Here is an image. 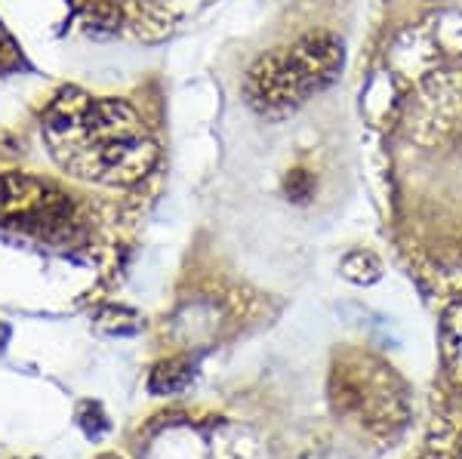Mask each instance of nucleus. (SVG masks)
<instances>
[{
    "mask_svg": "<svg viewBox=\"0 0 462 459\" xmlns=\"http://www.w3.org/2000/svg\"><path fill=\"white\" fill-rule=\"evenodd\" d=\"M80 423H84L89 438H96V435H102L108 428L106 417H102V410L96 404H84V407H80Z\"/></svg>",
    "mask_w": 462,
    "mask_h": 459,
    "instance_id": "0eeeda50",
    "label": "nucleus"
},
{
    "mask_svg": "<svg viewBox=\"0 0 462 459\" xmlns=\"http://www.w3.org/2000/svg\"><path fill=\"white\" fill-rule=\"evenodd\" d=\"M0 228H19L43 241H71L78 234L69 197L28 176H0Z\"/></svg>",
    "mask_w": 462,
    "mask_h": 459,
    "instance_id": "7ed1b4c3",
    "label": "nucleus"
},
{
    "mask_svg": "<svg viewBox=\"0 0 462 459\" xmlns=\"http://www.w3.org/2000/svg\"><path fill=\"white\" fill-rule=\"evenodd\" d=\"M191 373H195V364H191L189 358H170V361H163V364L154 367L148 389H152L154 395H173V391L189 386Z\"/></svg>",
    "mask_w": 462,
    "mask_h": 459,
    "instance_id": "20e7f679",
    "label": "nucleus"
},
{
    "mask_svg": "<svg viewBox=\"0 0 462 459\" xmlns=\"http://www.w3.org/2000/svg\"><path fill=\"white\" fill-rule=\"evenodd\" d=\"M311 191V182L309 176H305V170H293V173L287 176V195L293 197V201H305Z\"/></svg>",
    "mask_w": 462,
    "mask_h": 459,
    "instance_id": "6e6552de",
    "label": "nucleus"
},
{
    "mask_svg": "<svg viewBox=\"0 0 462 459\" xmlns=\"http://www.w3.org/2000/svg\"><path fill=\"white\" fill-rule=\"evenodd\" d=\"M6 336H10V330H6V327H0V343H6Z\"/></svg>",
    "mask_w": 462,
    "mask_h": 459,
    "instance_id": "1a4fd4ad",
    "label": "nucleus"
},
{
    "mask_svg": "<svg viewBox=\"0 0 462 459\" xmlns=\"http://www.w3.org/2000/svg\"><path fill=\"white\" fill-rule=\"evenodd\" d=\"M444 345H447V358H450L453 373H457V380L462 382V299L453 302V308L447 312Z\"/></svg>",
    "mask_w": 462,
    "mask_h": 459,
    "instance_id": "39448f33",
    "label": "nucleus"
},
{
    "mask_svg": "<svg viewBox=\"0 0 462 459\" xmlns=\"http://www.w3.org/2000/svg\"><path fill=\"white\" fill-rule=\"evenodd\" d=\"M342 275H346L348 280H355V284H370V280L379 278V262L376 256L370 253H352L346 256V262H342Z\"/></svg>",
    "mask_w": 462,
    "mask_h": 459,
    "instance_id": "423d86ee",
    "label": "nucleus"
},
{
    "mask_svg": "<svg viewBox=\"0 0 462 459\" xmlns=\"http://www.w3.org/2000/svg\"><path fill=\"white\" fill-rule=\"evenodd\" d=\"M99 459H121V456H111V454H108V456H99Z\"/></svg>",
    "mask_w": 462,
    "mask_h": 459,
    "instance_id": "9d476101",
    "label": "nucleus"
},
{
    "mask_svg": "<svg viewBox=\"0 0 462 459\" xmlns=\"http://www.w3.org/2000/svg\"><path fill=\"white\" fill-rule=\"evenodd\" d=\"M342 69V43L333 34H305L293 47L263 56L244 80L253 111L263 117H284L311 93L333 84Z\"/></svg>",
    "mask_w": 462,
    "mask_h": 459,
    "instance_id": "f03ea898",
    "label": "nucleus"
},
{
    "mask_svg": "<svg viewBox=\"0 0 462 459\" xmlns=\"http://www.w3.org/2000/svg\"><path fill=\"white\" fill-rule=\"evenodd\" d=\"M43 139L65 173L99 185H133L158 161L152 133L126 102L65 90L43 115Z\"/></svg>",
    "mask_w": 462,
    "mask_h": 459,
    "instance_id": "f257e3e1",
    "label": "nucleus"
}]
</instances>
